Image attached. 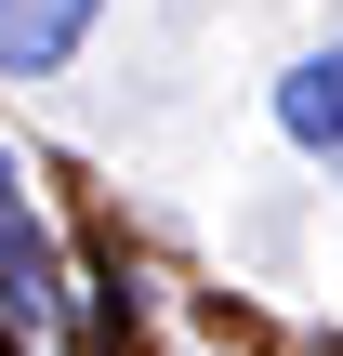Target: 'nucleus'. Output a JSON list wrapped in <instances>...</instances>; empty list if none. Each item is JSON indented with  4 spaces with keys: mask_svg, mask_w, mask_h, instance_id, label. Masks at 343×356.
Returning a JSON list of instances; mask_svg holds the SVG:
<instances>
[{
    "mask_svg": "<svg viewBox=\"0 0 343 356\" xmlns=\"http://www.w3.org/2000/svg\"><path fill=\"white\" fill-rule=\"evenodd\" d=\"M106 0H0V79H53L79 40H93Z\"/></svg>",
    "mask_w": 343,
    "mask_h": 356,
    "instance_id": "obj_1",
    "label": "nucleus"
},
{
    "mask_svg": "<svg viewBox=\"0 0 343 356\" xmlns=\"http://www.w3.org/2000/svg\"><path fill=\"white\" fill-rule=\"evenodd\" d=\"M278 132H291L317 172H343V40H330V53H304V66L278 79Z\"/></svg>",
    "mask_w": 343,
    "mask_h": 356,
    "instance_id": "obj_2",
    "label": "nucleus"
},
{
    "mask_svg": "<svg viewBox=\"0 0 343 356\" xmlns=\"http://www.w3.org/2000/svg\"><path fill=\"white\" fill-rule=\"evenodd\" d=\"M0 304H13V317H53V304H66V264H53V238L26 225L13 185H0Z\"/></svg>",
    "mask_w": 343,
    "mask_h": 356,
    "instance_id": "obj_3",
    "label": "nucleus"
}]
</instances>
